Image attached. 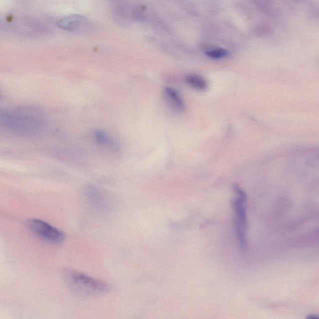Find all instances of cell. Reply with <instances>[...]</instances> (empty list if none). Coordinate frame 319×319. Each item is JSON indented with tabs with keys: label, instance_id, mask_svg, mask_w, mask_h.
<instances>
[{
	"label": "cell",
	"instance_id": "obj_1",
	"mask_svg": "<svg viewBox=\"0 0 319 319\" xmlns=\"http://www.w3.org/2000/svg\"><path fill=\"white\" fill-rule=\"evenodd\" d=\"M2 123L8 128L24 133L36 131L42 126V117L30 108H16L4 111L1 114Z\"/></svg>",
	"mask_w": 319,
	"mask_h": 319
},
{
	"label": "cell",
	"instance_id": "obj_2",
	"mask_svg": "<svg viewBox=\"0 0 319 319\" xmlns=\"http://www.w3.org/2000/svg\"><path fill=\"white\" fill-rule=\"evenodd\" d=\"M66 280L70 288L82 295H102L110 290L108 283L77 270H68L66 272Z\"/></svg>",
	"mask_w": 319,
	"mask_h": 319
},
{
	"label": "cell",
	"instance_id": "obj_3",
	"mask_svg": "<svg viewBox=\"0 0 319 319\" xmlns=\"http://www.w3.org/2000/svg\"><path fill=\"white\" fill-rule=\"evenodd\" d=\"M234 191L236 194L234 206L236 218V235L240 248L244 250L247 246V196L238 186H234Z\"/></svg>",
	"mask_w": 319,
	"mask_h": 319
},
{
	"label": "cell",
	"instance_id": "obj_4",
	"mask_svg": "<svg viewBox=\"0 0 319 319\" xmlns=\"http://www.w3.org/2000/svg\"><path fill=\"white\" fill-rule=\"evenodd\" d=\"M27 225L32 234L46 242L59 244L65 239L62 232L42 220H30Z\"/></svg>",
	"mask_w": 319,
	"mask_h": 319
},
{
	"label": "cell",
	"instance_id": "obj_5",
	"mask_svg": "<svg viewBox=\"0 0 319 319\" xmlns=\"http://www.w3.org/2000/svg\"><path fill=\"white\" fill-rule=\"evenodd\" d=\"M164 96L166 102L174 110L178 112H183L186 110V102L180 94L176 88L166 87L164 90Z\"/></svg>",
	"mask_w": 319,
	"mask_h": 319
},
{
	"label": "cell",
	"instance_id": "obj_6",
	"mask_svg": "<svg viewBox=\"0 0 319 319\" xmlns=\"http://www.w3.org/2000/svg\"><path fill=\"white\" fill-rule=\"evenodd\" d=\"M86 17L80 14H72L62 18L57 22L58 26L66 31H76L80 27L81 22L85 21Z\"/></svg>",
	"mask_w": 319,
	"mask_h": 319
},
{
	"label": "cell",
	"instance_id": "obj_7",
	"mask_svg": "<svg viewBox=\"0 0 319 319\" xmlns=\"http://www.w3.org/2000/svg\"><path fill=\"white\" fill-rule=\"evenodd\" d=\"M94 140L96 143L104 148H117V143L108 132L102 129H96L93 131Z\"/></svg>",
	"mask_w": 319,
	"mask_h": 319
},
{
	"label": "cell",
	"instance_id": "obj_8",
	"mask_svg": "<svg viewBox=\"0 0 319 319\" xmlns=\"http://www.w3.org/2000/svg\"><path fill=\"white\" fill-rule=\"evenodd\" d=\"M186 82L190 87L198 91H204L208 88V82L204 78L198 75H188L186 78Z\"/></svg>",
	"mask_w": 319,
	"mask_h": 319
},
{
	"label": "cell",
	"instance_id": "obj_9",
	"mask_svg": "<svg viewBox=\"0 0 319 319\" xmlns=\"http://www.w3.org/2000/svg\"><path fill=\"white\" fill-rule=\"evenodd\" d=\"M208 56L214 60H220L226 58L229 55V52L227 50L222 48H216V49L210 50L206 52Z\"/></svg>",
	"mask_w": 319,
	"mask_h": 319
},
{
	"label": "cell",
	"instance_id": "obj_10",
	"mask_svg": "<svg viewBox=\"0 0 319 319\" xmlns=\"http://www.w3.org/2000/svg\"><path fill=\"white\" fill-rule=\"evenodd\" d=\"M307 318H310V319H314V318H318V316H316L315 315H312V314H310V315H308V316Z\"/></svg>",
	"mask_w": 319,
	"mask_h": 319
}]
</instances>
